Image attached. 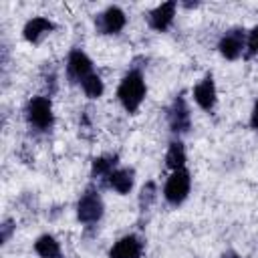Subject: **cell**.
Masks as SVG:
<instances>
[{
	"mask_svg": "<svg viewBox=\"0 0 258 258\" xmlns=\"http://www.w3.org/2000/svg\"><path fill=\"white\" fill-rule=\"evenodd\" d=\"M107 185H111L115 191L119 194H129L133 187V169L125 167V169H115L109 177H107Z\"/></svg>",
	"mask_w": 258,
	"mask_h": 258,
	"instance_id": "obj_13",
	"label": "cell"
},
{
	"mask_svg": "<svg viewBox=\"0 0 258 258\" xmlns=\"http://www.w3.org/2000/svg\"><path fill=\"white\" fill-rule=\"evenodd\" d=\"M141 252H143L141 240L137 236L129 234L115 242V246L109 252V258H141Z\"/></svg>",
	"mask_w": 258,
	"mask_h": 258,
	"instance_id": "obj_9",
	"label": "cell"
},
{
	"mask_svg": "<svg viewBox=\"0 0 258 258\" xmlns=\"http://www.w3.org/2000/svg\"><path fill=\"white\" fill-rule=\"evenodd\" d=\"M189 183H191V179H189V171L187 169H175L171 175H169V179H167V183H165V187H163V196H165V200L171 204V206H179L185 198H187V194H189Z\"/></svg>",
	"mask_w": 258,
	"mask_h": 258,
	"instance_id": "obj_3",
	"label": "cell"
},
{
	"mask_svg": "<svg viewBox=\"0 0 258 258\" xmlns=\"http://www.w3.org/2000/svg\"><path fill=\"white\" fill-rule=\"evenodd\" d=\"M103 216V200L95 189H87L77 204V218L83 224H93Z\"/></svg>",
	"mask_w": 258,
	"mask_h": 258,
	"instance_id": "obj_4",
	"label": "cell"
},
{
	"mask_svg": "<svg viewBox=\"0 0 258 258\" xmlns=\"http://www.w3.org/2000/svg\"><path fill=\"white\" fill-rule=\"evenodd\" d=\"M83 91H85V95L89 97V99H97V97H101L103 95V81H101V77L99 75H89L83 83Z\"/></svg>",
	"mask_w": 258,
	"mask_h": 258,
	"instance_id": "obj_17",
	"label": "cell"
},
{
	"mask_svg": "<svg viewBox=\"0 0 258 258\" xmlns=\"http://www.w3.org/2000/svg\"><path fill=\"white\" fill-rule=\"evenodd\" d=\"M0 230H2V232H0V240H2V242H8V238H10L12 230H14V224H12L10 220H6V222L0 226Z\"/></svg>",
	"mask_w": 258,
	"mask_h": 258,
	"instance_id": "obj_20",
	"label": "cell"
},
{
	"mask_svg": "<svg viewBox=\"0 0 258 258\" xmlns=\"http://www.w3.org/2000/svg\"><path fill=\"white\" fill-rule=\"evenodd\" d=\"M26 119L38 131L50 129V125H52V105H50V99H46V97H32L28 101V105H26Z\"/></svg>",
	"mask_w": 258,
	"mask_h": 258,
	"instance_id": "obj_2",
	"label": "cell"
},
{
	"mask_svg": "<svg viewBox=\"0 0 258 258\" xmlns=\"http://www.w3.org/2000/svg\"><path fill=\"white\" fill-rule=\"evenodd\" d=\"M34 250H36V254H38L40 258H58V256H60V246H58V242H56L52 236H48V234L40 236V238L34 242Z\"/></svg>",
	"mask_w": 258,
	"mask_h": 258,
	"instance_id": "obj_14",
	"label": "cell"
},
{
	"mask_svg": "<svg viewBox=\"0 0 258 258\" xmlns=\"http://www.w3.org/2000/svg\"><path fill=\"white\" fill-rule=\"evenodd\" d=\"M175 8H177V2H173V0L163 2V4H159L157 8H153V10L149 12V16H147L149 26L155 28V30H165V28L173 22Z\"/></svg>",
	"mask_w": 258,
	"mask_h": 258,
	"instance_id": "obj_10",
	"label": "cell"
},
{
	"mask_svg": "<svg viewBox=\"0 0 258 258\" xmlns=\"http://www.w3.org/2000/svg\"><path fill=\"white\" fill-rule=\"evenodd\" d=\"M220 52L224 58L228 60H236L242 50H244V32L240 28H234V30H228L222 38H220V44H218Z\"/></svg>",
	"mask_w": 258,
	"mask_h": 258,
	"instance_id": "obj_8",
	"label": "cell"
},
{
	"mask_svg": "<svg viewBox=\"0 0 258 258\" xmlns=\"http://www.w3.org/2000/svg\"><path fill=\"white\" fill-rule=\"evenodd\" d=\"M117 97L121 101V105L129 111V113H135L145 97V83H143V75L139 71H129L119 89H117Z\"/></svg>",
	"mask_w": 258,
	"mask_h": 258,
	"instance_id": "obj_1",
	"label": "cell"
},
{
	"mask_svg": "<svg viewBox=\"0 0 258 258\" xmlns=\"http://www.w3.org/2000/svg\"><path fill=\"white\" fill-rule=\"evenodd\" d=\"M91 67L93 64L83 50H73L69 54V60H67V75H69L71 83H83L89 75H93Z\"/></svg>",
	"mask_w": 258,
	"mask_h": 258,
	"instance_id": "obj_7",
	"label": "cell"
},
{
	"mask_svg": "<svg viewBox=\"0 0 258 258\" xmlns=\"http://www.w3.org/2000/svg\"><path fill=\"white\" fill-rule=\"evenodd\" d=\"M250 125H252L254 129H258V101H256V105H254V109H252V117H250Z\"/></svg>",
	"mask_w": 258,
	"mask_h": 258,
	"instance_id": "obj_21",
	"label": "cell"
},
{
	"mask_svg": "<svg viewBox=\"0 0 258 258\" xmlns=\"http://www.w3.org/2000/svg\"><path fill=\"white\" fill-rule=\"evenodd\" d=\"M95 24H97V30H99L101 34H117V32H121L123 26H125V14H123L121 8L109 6L105 12H101V14L97 16Z\"/></svg>",
	"mask_w": 258,
	"mask_h": 258,
	"instance_id": "obj_5",
	"label": "cell"
},
{
	"mask_svg": "<svg viewBox=\"0 0 258 258\" xmlns=\"http://www.w3.org/2000/svg\"><path fill=\"white\" fill-rule=\"evenodd\" d=\"M220 258H240V256H238L236 252H224V254H222Z\"/></svg>",
	"mask_w": 258,
	"mask_h": 258,
	"instance_id": "obj_22",
	"label": "cell"
},
{
	"mask_svg": "<svg viewBox=\"0 0 258 258\" xmlns=\"http://www.w3.org/2000/svg\"><path fill=\"white\" fill-rule=\"evenodd\" d=\"M155 198H157V187H155L153 181H147V183L141 187V194H139V206H141V210L145 212V210L155 202Z\"/></svg>",
	"mask_w": 258,
	"mask_h": 258,
	"instance_id": "obj_18",
	"label": "cell"
},
{
	"mask_svg": "<svg viewBox=\"0 0 258 258\" xmlns=\"http://www.w3.org/2000/svg\"><path fill=\"white\" fill-rule=\"evenodd\" d=\"M115 165H117V155H101L93 161V177H109L113 171H115Z\"/></svg>",
	"mask_w": 258,
	"mask_h": 258,
	"instance_id": "obj_16",
	"label": "cell"
},
{
	"mask_svg": "<svg viewBox=\"0 0 258 258\" xmlns=\"http://www.w3.org/2000/svg\"><path fill=\"white\" fill-rule=\"evenodd\" d=\"M194 99H196V103H198L204 111H212V109H214V105H216V87H214L212 75H208L202 83L196 85V89H194Z\"/></svg>",
	"mask_w": 258,
	"mask_h": 258,
	"instance_id": "obj_11",
	"label": "cell"
},
{
	"mask_svg": "<svg viewBox=\"0 0 258 258\" xmlns=\"http://www.w3.org/2000/svg\"><path fill=\"white\" fill-rule=\"evenodd\" d=\"M165 163L173 171L183 167V163H185V149H183V143L181 141H171L169 143L167 153H165Z\"/></svg>",
	"mask_w": 258,
	"mask_h": 258,
	"instance_id": "obj_15",
	"label": "cell"
},
{
	"mask_svg": "<svg viewBox=\"0 0 258 258\" xmlns=\"http://www.w3.org/2000/svg\"><path fill=\"white\" fill-rule=\"evenodd\" d=\"M248 50H250V54H256L258 52V26L248 36Z\"/></svg>",
	"mask_w": 258,
	"mask_h": 258,
	"instance_id": "obj_19",
	"label": "cell"
},
{
	"mask_svg": "<svg viewBox=\"0 0 258 258\" xmlns=\"http://www.w3.org/2000/svg\"><path fill=\"white\" fill-rule=\"evenodd\" d=\"M54 28V24L48 20V18H42V16H36V18H32V20H28L26 22V26H24V38L28 40V42H38L44 34H48L50 30Z\"/></svg>",
	"mask_w": 258,
	"mask_h": 258,
	"instance_id": "obj_12",
	"label": "cell"
},
{
	"mask_svg": "<svg viewBox=\"0 0 258 258\" xmlns=\"http://www.w3.org/2000/svg\"><path fill=\"white\" fill-rule=\"evenodd\" d=\"M167 121H169V127L173 133H187L189 127H191V121H189V109L185 105V99L183 97H177L169 111H167Z\"/></svg>",
	"mask_w": 258,
	"mask_h": 258,
	"instance_id": "obj_6",
	"label": "cell"
}]
</instances>
